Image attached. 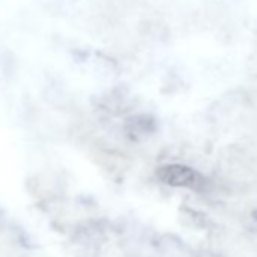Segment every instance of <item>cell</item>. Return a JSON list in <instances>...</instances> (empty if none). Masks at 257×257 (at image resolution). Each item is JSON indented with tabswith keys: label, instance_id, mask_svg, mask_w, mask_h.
Instances as JSON below:
<instances>
[{
	"label": "cell",
	"instance_id": "obj_1",
	"mask_svg": "<svg viewBox=\"0 0 257 257\" xmlns=\"http://www.w3.org/2000/svg\"><path fill=\"white\" fill-rule=\"evenodd\" d=\"M158 177L164 183H167L170 186H176V188L198 189L203 185V177L195 170L185 167V165H179V164L165 165V167L159 168Z\"/></svg>",
	"mask_w": 257,
	"mask_h": 257
}]
</instances>
